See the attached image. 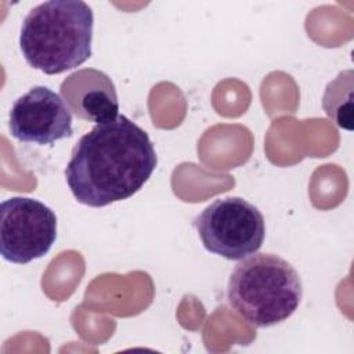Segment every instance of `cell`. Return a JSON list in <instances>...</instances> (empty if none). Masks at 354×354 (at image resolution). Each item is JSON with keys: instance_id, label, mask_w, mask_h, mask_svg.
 Instances as JSON below:
<instances>
[{"instance_id": "6da1fadb", "label": "cell", "mask_w": 354, "mask_h": 354, "mask_svg": "<svg viewBox=\"0 0 354 354\" xmlns=\"http://www.w3.org/2000/svg\"><path fill=\"white\" fill-rule=\"evenodd\" d=\"M156 165L148 134L127 116L118 115L80 137L65 167V178L77 202L104 207L138 192Z\"/></svg>"}, {"instance_id": "7a4b0ae2", "label": "cell", "mask_w": 354, "mask_h": 354, "mask_svg": "<svg viewBox=\"0 0 354 354\" xmlns=\"http://www.w3.org/2000/svg\"><path fill=\"white\" fill-rule=\"evenodd\" d=\"M94 15L82 0H51L24 18L19 48L25 61L46 75L84 64L91 55Z\"/></svg>"}, {"instance_id": "3957f363", "label": "cell", "mask_w": 354, "mask_h": 354, "mask_svg": "<svg viewBox=\"0 0 354 354\" xmlns=\"http://www.w3.org/2000/svg\"><path fill=\"white\" fill-rule=\"evenodd\" d=\"M227 297L248 324L268 328L286 321L299 307L303 285L296 268L274 253H254L232 270Z\"/></svg>"}, {"instance_id": "277c9868", "label": "cell", "mask_w": 354, "mask_h": 354, "mask_svg": "<svg viewBox=\"0 0 354 354\" xmlns=\"http://www.w3.org/2000/svg\"><path fill=\"white\" fill-rule=\"evenodd\" d=\"M194 225L205 249L227 260L254 254L266 236L261 212L241 196L216 199L195 217Z\"/></svg>"}, {"instance_id": "5b68a950", "label": "cell", "mask_w": 354, "mask_h": 354, "mask_svg": "<svg viewBox=\"0 0 354 354\" xmlns=\"http://www.w3.org/2000/svg\"><path fill=\"white\" fill-rule=\"evenodd\" d=\"M57 238V216L43 202L14 196L0 205V252L4 260L26 264L48 253Z\"/></svg>"}, {"instance_id": "8992f818", "label": "cell", "mask_w": 354, "mask_h": 354, "mask_svg": "<svg viewBox=\"0 0 354 354\" xmlns=\"http://www.w3.org/2000/svg\"><path fill=\"white\" fill-rule=\"evenodd\" d=\"M11 136L22 142L53 144L73 134L72 113L64 98L46 86H35L10 111Z\"/></svg>"}, {"instance_id": "52a82bcc", "label": "cell", "mask_w": 354, "mask_h": 354, "mask_svg": "<svg viewBox=\"0 0 354 354\" xmlns=\"http://www.w3.org/2000/svg\"><path fill=\"white\" fill-rule=\"evenodd\" d=\"M61 95L80 119L104 123L118 118L119 101L111 77L93 68L73 72L61 83Z\"/></svg>"}]
</instances>
